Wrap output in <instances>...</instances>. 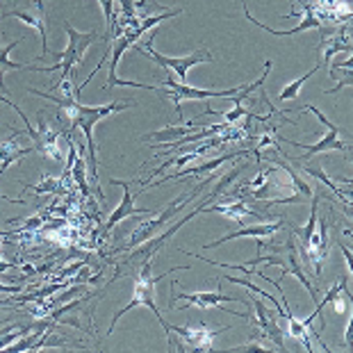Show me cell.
Here are the masks:
<instances>
[{
	"label": "cell",
	"mask_w": 353,
	"mask_h": 353,
	"mask_svg": "<svg viewBox=\"0 0 353 353\" xmlns=\"http://www.w3.org/2000/svg\"><path fill=\"white\" fill-rule=\"evenodd\" d=\"M19 134L21 132H14L12 139L0 141V176L5 174L12 162H17L21 157H26L28 153L34 151V146H19Z\"/></svg>",
	"instance_id": "obj_16"
},
{
	"label": "cell",
	"mask_w": 353,
	"mask_h": 353,
	"mask_svg": "<svg viewBox=\"0 0 353 353\" xmlns=\"http://www.w3.org/2000/svg\"><path fill=\"white\" fill-rule=\"evenodd\" d=\"M246 167H249V164H242V167L232 169L230 174H226V176H223V178L219 180V185H216V190H214L212 194H208V196L203 199V203H201V205H199L196 210H194V212L185 214L183 219H178V221L174 223V226H169V230H164L162 235H157V237H153V239L148 237L146 242H141L139 246H134V249L130 251V255H128V262H134V260H153V255H155L157 251H160L164 244H167V239H169V237H174L176 232H178L180 228H183L187 221H192L194 216H196V214H201V212H203V208H205V205H210V201H214L216 196H219V194L223 192V187H226V185L230 183V180H235V178H237L239 174H242V171H244Z\"/></svg>",
	"instance_id": "obj_2"
},
{
	"label": "cell",
	"mask_w": 353,
	"mask_h": 353,
	"mask_svg": "<svg viewBox=\"0 0 353 353\" xmlns=\"http://www.w3.org/2000/svg\"><path fill=\"white\" fill-rule=\"evenodd\" d=\"M283 228V221H276V223H253V226H244L239 230H232L228 232L226 237H219L216 242H210L205 244V249H214V246L219 244H226V242H232V239H242V237H255V239H262V237H269L274 235Z\"/></svg>",
	"instance_id": "obj_14"
},
{
	"label": "cell",
	"mask_w": 353,
	"mask_h": 353,
	"mask_svg": "<svg viewBox=\"0 0 353 353\" xmlns=\"http://www.w3.org/2000/svg\"><path fill=\"white\" fill-rule=\"evenodd\" d=\"M66 30V37H69V46H66L62 52H59L57 62H52L50 66H30L32 71L37 73H52L55 69H62V82L66 80H73V69H76V64L82 62V57H85V52L89 46H94L96 41H108L105 37H99L96 32H78V30H73L71 26H64Z\"/></svg>",
	"instance_id": "obj_3"
},
{
	"label": "cell",
	"mask_w": 353,
	"mask_h": 353,
	"mask_svg": "<svg viewBox=\"0 0 353 353\" xmlns=\"http://www.w3.org/2000/svg\"><path fill=\"white\" fill-rule=\"evenodd\" d=\"M134 48H137L141 55H146V52H148V57H151L153 62L164 66V69H169L176 78H180L183 85L187 82V73H190L192 66H196L201 62H214V57L210 55V50H205V48L192 52V55H183V57H169V55H162V52H157L153 48V39H148L144 46H141V43H134Z\"/></svg>",
	"instance_id": "obj_6"
},
{
	"label": "cell",
	"mask_w": 353,
	"mask_h": 353,
	"mask_svg": "<svg viewBox=\"0 0 353 353\" xmlns=\"http://www.w3.org/2000/svg\"><path fill=\"white\" fill-rule=\"evenodd\" d=\"M205 125H196V123H190V125H171V128H164V130H155V132H148L144 134V141H155V144H171V141H178V139H183L187 137V134H194V132H199L203 130Z\"/></svg>",
	"instance_id": "obj_17"
},
{
	"label": "cell",
	"mask_w": 353,
	"mask_h": 353,
	"mask_svg": "<svg viewBox=\"0 0 353 353\" xmlns=\"http://www.w3.org/2000/svg\"><path fill=\"white\" fill-rule=\"evenodd\" d=\"M230 326H219V328H205V326H201V328H187V326H167L169 330V335L171 333H178L180 335V340H185V344L190 349L194 351H212V340H214V335H219V333H226Z\"/></svg>",
	"instance_id": "obj_10"
},
{
	"label": "cell",
	"mask_w": 353,
	"mask_h": 353,
	"mask_svg": "<svg viewBox=\"0 0 353 353\" xmlns=\"http://www.w3.org/2000/svg\"><path fill=\"white\" fill-rule=\"evenodd\" d=\"M21 19L30 28H34L41 37V55L48 52V28H46V0H0V21Z\"/></svg>",
	"instance_id": "obj_5"
},
{
	"label": "cell",
	"mask_w": 353,
	"mask_h": 353,
	"mask_svg": "<svg viewBox=\"0 0 353 353\" xmlns=\"http://www.w3.org/2000/svg\"><path fill=\"white\" fill-rule=\"evenodd\" d=\"M62 123V119L57 117V125ZM55 121L52 123H46L43 121V117H39V130H37V137H34V151L43 153L46 157L55 162H62L64 155H62V148H59V134H66L69 132V128H57Z\"/></svg>",
	"instance_id": "obj_9"
},
{
	"label": "cell",
	"mask_w": 353,
	"mask_h": 353,
	"mask_svg": "<svg viewBox=\"0 0 353 353\" xmlns=\"http://www.w3.org/2000/svg\"><path fill=\"white\" fill-rule=\"evenodd\" d=\"M26 37H19L17 41H12V43H7L5 48H0V101L3 99H7V87H5V73L7 71H17V69H28L26 64H19V62H12L10 59V52L19 46L21 41H23Z\"/></svg>",
	"instance_id": "obj_18"
},
{
	"label": "cell",
	"mask_w": 353,
	"mask_h": 353,
	"mask_svg": "<svg viewBox=\"0 0 353 353\" xmlns=\"http://www.w3.org/2000/svg\"><path fill=\"white\" fill-rule=\"evenodd\" d=\"M219 278H226V281H230V283H235V285H242V288H246V290H249V292H253V294H260V296H267L269 299V301H272L276 307H278V310H281V317H283V314H285V307L281 305V303H278L276 301V299L272 296V294H267V292H262L260 288H255V285L249 281V278H235V276H219Z\"/></svg>",
	"instance_id": "obj_26"
},
{
	"label": "cell",
	"mask_w": 353,
	"mask_h": 353,
	"mask_svg": "<svg viewBox=\"0 0 353 353\" xmlns=\"http://www.w3.org/2000/svg\"><path fill=\"white\" fill-rule=\"evenodd\" d=\"M347 28H340V32L335 37H328V46L324 50V64H328V59L335 55V52H351V43L347 37Z\"/></svg>",
	"instance_id": "obj_22"
},
{
	"label": "cell",
	"mask_w": 353,
	"mask_h": 353,
	"mask_svg": "<svg viewBox=\"0 0 353 353\" xmlns=\"http://www.w3.org/2000/svg\"><path fill=\"white\" fill-rule=\"evenodd\" d=\"M119 3H121V12H123L121 26H125L128 21L137 19V10H134V0H119Z\"/></svg>",
	"instance_id": "obj_30"
},
{
	"label": "cell",
	"mask_w": 353,
	"mask_h": 353,
	"mask_svg": "<svg viewBox=\"0 0 353 353\" xmlns=\"http://www.w3.org/2000/svg\"><path fill=\"white\" fill-rule=\"evenodd\" d=\"M101 7H103V14H105V23H108V41L112 32L117 30V17H114V0H99Z\"/></svg>",
	"instance_id": "obj_29"
},
{
	"label": "cell",
	"mask_w": 353,
	"mask_h": 353,
	"mask_svg": "<svg viewBox=\"0 0 353 353\" xmlns=\"http://www.w3.org/2000/svg\"><path fill=\"white\" fill-rule=\"evenodd\" d=\"M294 164H296V167L301 169V171H305V174L310 176V178H317L321 185L330 187V190H333L340 199H349V196H351V187H347V190H342V187H337V185L333 183V180H330V178L324 174V169H321V164H317V167H312V164H301V162H294Z\"/></svg>",
	"instance_id": "obj_20"
},
{
	"label": "cell",
	"mask_w": 353,
	"mask_h": 353,
	"mask_svg": "<svg viewBox=\"0 0 353 353\" xmlns=\"http://www.w3.org/2000/svg\"><path fill=\"white\" fill-rule=\"evenodd\" d=\"M269 162H272V164H281V169H283V171H288L290 183H292V187H294V194H299V196H303L305 201H310V199H312V187L307 185V183H303V180L299 178V176L294 174V171H292L290 164L278 162V160H274V157H272V160H269Z\"/></svg>",
	"instance_id": "obj_24"
},
{
	"label": "cell",
	"mask_w": 353,
	"mask_h": 353,
	"mask_svg": "<svg viewBox=\"0 0 353 353\" xmlns=\"http://www.w3.org/2000/svg\"><path fill=\"white\" fill-rule=\"evenodd\" d=\"M174 299H183V301H187L190 305H196L201 307V310H210V307H219L221 303H242L239 299L235 296H228V294H223L221 288L216 290V292H196V294H190V292H174L171 294V301Z\"/></svg>",
	"instance_id": "obj_12"
},
{
	"label": "cell",
	"mask_w": 353,
	"mask_h": 353,
	"mask_svg": "<svg viewBox=\"0 0 353 353\" xmlns=\"http://www.w3.org/2000/svg\"><path fill=\"white\" fill-rule=\"evenodd\" d=\"M285 251H288V262H290V269H292V274H294L299 281H301L305 285V290L310 292V296L314 299L317 296V290H314V285L307 281L305 274H303V267H301V262H299V253H296V242H294V237H290L288 239V244H285Z\"/></svg>",
	"instance_id": "obj_19"
},
{
	"label": "cell",
	"mask_w": 353,
	"mask_h": 353,
	"mask_svg": "<svg viewBox=\"0 0 353 353\" xmlns=\"http://www.w3.org/2000/svg\"><path fill=\"white\" fill-rule=\"evenodd\" d=\"M0 305H12V301H0Z\"/></svg>",
	"instance_id": "obj_34"
},
{
	"label": "cell",
	"mask_w": 353,
	"mask_h": 353,
	"mask_svg": "<svg viewBox=\"0 0 353 353\" xmlns=\"http://www.w3.org/2000/svg\"><path fill=\"white\" fill-rule=\"evenodd\" d=\"M73 178H76V183H78V187H80V192L85 194V196H89V185H87V176H85V171H87V164H85V160L82 157H76V164H73Z\"/></svg>",
	"instance_id": "obj_27"
},
{
	"label": "cell",
	"mask_w": 353,
	"mask_h": 353,
	"mask_svg": "<svg viewBox=\"0 0 353 353\" xmlns=\"http://www.w3.org/2000/svg\"><path fill=\"white\" fill-rule=\"evenodd\" d=\"M0 292H3V294H21V288H17V285H3V283H0Z\"/></svg>",
	"instance_id": "obj_31"
},
{
	"label": "cell",
	"mask_w": 353,
	"mask_h": 353,
	"mask_svg": "<svg viewBox=\"0 0 353 353\" xmlns=\"http://www.w3.org/2000/svg\"><path fill=\"white\" fill-rule=\"evenodd\" d=\"M319 69H321V62H319V64H314L312 69L307 71V73H303L301 78L292 80L288 87H283V92L278 94V99H281V101H292V99H296V96H299V89H301V87L305 85V80H310V78L314 76V73L319 71Z\"/></svg>",
	"instance_id": "obj_23"
},
{
	"label": "cell",
	"mask_w": 353,
	"mask_h": 353,
	"mask_svg": "<svg viewBox=\"0 0 353 353\" xmlns=\"http://www.w3.org/2000/svg\"><path fill=\"white\" fill-rule=\"evenodd\" d=\"M178 14H183V10H164L162 14H155V17H146V19H139V26H137V32L139 34H144L146 30H151L155 28L157 23H162V21H167V19H174L178 17Z\"/></svg>",
	"instance_id": "obj_25"
},
{
	"label": "cell",
	"mask_w": 353,
	"mask_h": 353,
	"mask_svg": "<svg viewBox=\"0 0 353 353\" xmlns=\"http://www.w3.org/2000/svg\"><path fill=\"white\" fill-rule=\"evenodd\" d=\"M0 201H7V203H21V205H26V203H28V201H23V199H19V201H17V199H10V196H3V194H0Z\"/></svg>",
	"instance_id": "obj_33"
},
{
	"label": "cell",
	"mask_w": 353,
	"mask_h": 353,
	"mask_svg": "<svg viewBox=\"0 0 353 353\" xmlns=\"http://www.w3.org/2000/svg\"><path fill=\"white\" fill-rule=\"evenodd\" d=\"M307 112H312L314 117L319 119L321 123L326 125V134H324V139H319L317 144H312V146H305V144H299V141H290V139H285V141H290L292 146H299V148H305V153L301 157H294L292 162H307L312 155H317V153H328V151H340L344 155H351V146L340 137V128H337L335 123H330L328 119L321 114V112L314 108V105H307V108H303Z\"/></svg>",
	"instance_id": "obj_7"
},
{
	"label": "cell",
	"mask_w": 353,
	"mask_h": 353,
	"mask_svg": "<svg viewBox=\"0 0 353 353\" xmlns=\"http://www.w3.org/2000/svg\"><path fill=\"white\" fill-rule=\"evenodd\" d=\"M151 267H153V260H141L139 272L132 274V281H134L132 299L125 303L123 310H119L114 314V319H112V324H110V333L117 328L119 319H121L128 310H132V307H137V305H148V310H153V314H155L157 319H160V324L164 326V330H167L169 324L164 321V317L160 314V310H157V303H155V285H157V281H162L164 274L162 276H151ZM167 337H169V347H174V337L169 335V330H167Z\"/></svg>",
	"instance_id": "obj_1"
},
{
	"label": "cell",
	"mask_w": 353,
	"mask_h": 353,
	"mask_svg": "<svg viewBox=\"0 0 353 353\" xmlns=\"http://www.w3.org/2000/svg\"><path fill=\"white\" fill-rule=\"evenodd\" d=\"M176 76L171 73V76L164 80V87L169 89V92H164L167 96H171L176 103V110H178V114L183 117V101H203V99H235V96L242 92V87L244 85H239V87H232V89H219V92H214V89H194L190 87L185 82H176L174 80Z\"/></svg>",
	"instance_id": "obj_8"
},
{
	"label": "cell",
	"mask_w": 353,
	"mask_h": 353,
	"mask_svg": "<svg viewBox=\"0 0 353 353\" xmlns=\"http://www.w3.org/2000/svg\"><path fill=\"white\" fill-rule=\"evenodd\" d=\"M290 307H285V314L283 317L288 319V324H290V328H288V333L292 335V337H296L299 342L303 344V347L307 349V351H312V340H310V328H307L303 321H299V319H294V314L292 312H288Z\"/></svg>",
	"instance_id": "obj_21"
},
{
	"label": "cell",
	"mask_w": 353,
	"mask_h": 353,
	"mask_svg": "<svg viewBox=\"0 0 353 353\" xmlns=\"http://www.w3.org/2000/svg\"><path fill=\"white\" fill-rule=\"evenodd\" d=\"M59 185H62V180L59 178L46 176L41 185H26V190H32L34 194H55L59 190Z\"/></svg>",
	"instance_id": "obj_28"
},
{
	"label": "cell",
	"mask_w": 353,
	"mask_h": 353,
	"mask_svg": "<svg viewBox=\"0 0 353 353\" xmlns=\"http://www.w3.org/2000/svg\"><path fill=\"white\" fill-rule=\"evenodd\" d=\"M208 212H219L223 216H228L232 221H244V219H260L258 210H253L246 205V201H235V203H219V205H205L201 214Z\"/></svg>",
	"instance_id": "obj_15"
},
{
	"label": "cell",
	"mask_w": 353,
	"mask_h": 353,
	"mask_svg": "<svg viewBox=\"0 0 353 353\" xmlns=\"http://www.w3.org/2000/svg\"><path fill=\"white\" fill-rule=\"evenodd\" d=\"M214 178H216V174H214V176H210L208 180H203V183H199L190 194H180L178 199H174L171 203H167V205H164V208L160 210V214H157L155 219L144 221L137 230L132 232V235H130V242H128V244L123 246V251H132L134 246H139L141 242H146L148 237H153V232H155V230H160L162 226H167V223H171V219H176V216H178L180 212H183V208L192 205V201L196 199L199 194L208 187V183H212Z\"/></svg>",
	"instance_id": "obj_4"
},
{
	"label": "cell",
	"mask_w": 353,
	"mask_h": 353,
	"mask_svg": "<svg viewBox=\"0 0 353 353\" xmlns=\"http://www.w3.org/2000/svg\"><path fill=\"white\" fill-rule=\"evenodd\" d=\"M342 246V253H344V260H347V267L351 269V251L347 249V246H344V244H340Z\"/></svg>",
	"instance_id": "obj_32"
},
{
	"label": "cell",
	"mask_w": 353,
	"mask_h": 353,
	"mask_svg": "<svg viewBox=\"0 0 353 353\" xmlns=\"http://www.w3.org/2000/svg\"><path fill=\"white\" fill-rule=\"evenodd\" d=\"M112 185H119V187H123V199L121 203H119V208L114 210V212L110 214V219L108 223H105V230H112L117 226V223H121L123 219H128V216H151L155 214V210H139V208H134V199H132V194H130V183H123V180H110Z\"/></svg>",
	"instance_id": "obj_11"
},
{
	"label": "cell",
	"mask_w": 353,
	"mask_h": 353,
	"mask_svg": "<svg viewBox=\"0 0 353 353\" xmlns=\"http://www.w3.org/2000/svg\"><path fill=\"white\" fill-rule=\"evenodd\" d=\"M301 5H303V10H305V17H303V21L299 23L296 28H292V30H274V28H269V26H265V23H260L258 19H253L251 14H249V7H246V0H244V14H246V19L251 21L253 26H258V28H262L265 32H269V34H274V37H292V34H299V32H303V30H310V28H321V21L314 17V10L307 3H303L301 0Z\"/></svg>",
	"instance_id": "obj_13"
}]
</instances>
